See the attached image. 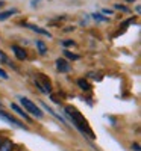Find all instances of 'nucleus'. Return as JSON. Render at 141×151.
I'll return each mask as SVG.
<instances>
[{
  "instance_id": "obj_2",
  "label": "nucleus",
  "mask_w": 141,
  "mask_h": 151,
  "mask_svg": "<svg viewBox=\"0 0 141 151\" xmlns=\"http://www.w3.org/2000/svg\"><path fill=\"white\" fill-rule=\"evenodd\" d=\"M18 100H20V104H21L23 110L26 112V113H31L33 118H38V119H43V118H44V112L38 107V106L32 101V100H29L28 97H20Z\"/></svg>"
},
{
  "instance_id": "obj_19",
  "label": "nucleus",
  "mask_w": 141,
  "mask_h": 151,
  "mask_svg": "<svg viewBox=\"0 0 141 151\" xmlns=\"http://www.w3.org/2000/svg\"><path fill=\"white\" fill-rule=\"evenodd\" d=\"M2 139H3V137H2V134H0V142H2Z\"/></svg>"
},
{
  "instance_id": "obj_7",
  "label": "nucleus",
  "mask_w": 141,
  "mask_h": 151,
  "mask_svg": "<svg viewBox=\"0 0 141 151\" xmlns=\"http://www.w3.org/2000/svg\"><path fill=\"white\" fill-rule=\"evenodd\" d=\"M11 48H12V52H14V55H15V58H17L18 60H24V59L28 58V53L24 52V48H21L20 45H15V44H14Z\"/></svg>"
},
{
  "instance_id": "obj_4",
  "label": "nucleus",
  "mask_w": 141,
  "mask_h": 151,
  "mask_svg": "<svg viewBox=\"0 0 141 151\" xmlns=\"http://www.w3.org/2000/svg\"><path fill=\"white\" fill-rule=\"evenodd\" d=\"M0 118H2L3 121H6V122H9L11 125H14V127H18V129H28L24 124H21L18 119H15L12 115H9L8 112H5L3 109H0Z\"/></svg>"
},
{
  "instance_id": "obj_1",
  "label": "nucleus",
  "mask_w": 141,
  "mask_h": 151,
  "mask_svg": "<svg viewBox=\"0 0 141 151\" xmlns=\"http://www.w3.org/2000/svg\"><path fill=\"white\" fill-rule=\"evenodd\" d=\"M64 112H65V115L68 116V119L73 122V125H74V127L78 129L82 134H85L86 137H89V139H94L96 136H94L91 127L88 125V121L84 118V115H82L78 109L73 107V106H65V107H64Z\"/></svg>"
},
{
  "instance_id": "obj_6",
  "label": "nucleus",
  "mask_w": 141,
  "mask_h": 151,
  "mask_svg": "<svg viewBox=\"0 0 141 151\" xmlns=\"http://www.w3.org/2000/svg\"><path fill=\"white\" fill-rule=\"evenodd\" d=\"M56 70L59 73H68L71 70V67L65 59H56Z\"/></svg>"
},
{
  "instance_id": "obj_18",
  "label": "nucleus",
  "mask_w": 141,
  "mask_h": 151,
  "mask_svg": "<svg viewBox=\"0 0 141 151\" xmlns=\"http://www.w3.org/2000/svg\"><path fill=\"white\" fill-rule=\"evenodd\" d=\"M3 6V2H2V0H0V8H2Z\"/></svg>"
},
{
  "instance_id": "obj_17",
  "label": "nucleus",
  "mask_w": 141,
  "mask_h": 151,
  "mask_svg": "<svg viewBox=\"0 0 141 151\" xmlns=\"http://www.w3.org/2000/svg\"><path fill=\"white\" fill-rule=\"evenodd\" d=\"M115 8H117V9H121V11H127V8H126V6H121V5H115Z\"/></svg>"
},
{
  "instance_id": "obj_8",
  "label": "nucleus",
  "mask_w": 141,
  "mask_h": 151,
  "mask_svg": "<svg viewBox=\"0 0 141 151\" xmlns=\"http://www.w3.org/2000/svg\"><path fill=\"white\" fill-rule=\"evenodd\" d=\"M23 26L24 27H29L31 30H33V32H36V33H40V35H44V36H52L50 35V32L49 30H46V29H41V27H38V26H35V24H29V23H23Z\"/></svg>"
},
{
  "instance_id": "obj_10",
  "label": "nucleus",
  "mask_w": 141,
  "mask_h": 151,
  "mask_svg": "<svg viewBox=\"0 0 141 151\" xmlns=\"http://www.w3.org/2000/svg\"><path fill=\"white\" fill-rule=\"evenodd\" d=\"M17 9L15 8H12V9H8V11H3V12H0V21H5V20H8L11 15H14V14H17Z\"/></svg>"
},
{
  "instance_id": "obj_16",
  "label": "nucleus",
  "mask_w": 141,
  "mask_h": 151,
  "mask_svg": "<svg viewBox=\"0 0 141 151\" xmlns=\"http://www.w3.org/2000/svg\"><path fill=\"white\" fill-rule=\"evenodd\" d=\"M62 45H64V47H68V45H74V41H73V40H67V41H62Z\"/></svg>"
},
{
  "instance_id": "obj_14",
  "label": "nucleus",
  "mask_w": 141,
  "mask_h": 151,
  "mask_svg": "<svg viewBox=\"0 0 141 151\" xmlns=\"http://www.w3.org/2000/svg\"><path fill=\"white\" fill-rule=\"evenodd\" d=\"M64 55H65V58H68V59H71V60H78V59L81 58L79 55H74V53L68 52V50H64Z\"/></svg>"
},
{
  "instance_id": "obj_11",
  "label": "nucleus",
  "mask_w": 141,
  "mask_h": 151,
  "mask_svg": "<svg viewBox=\"0 0 141 151\" xmlns=\"http://www.w3.org/2000/svg\"><path fill=\"white\" fill-rule=\"evenodd\" d=\"M35 45H36V48H38V53H40L41 56H44V55L47 53V45H46L41 40H36Z\"/></svg>"
},
{
  "instance_id": "obj_5",
  "label": "nucleus",
  "mask_w": 141,
  "mask_h": 151,
  "mask_svg": "<svg viewBox=\"0 0 141 151\" xmlns=\"http://www.w3.org/2000/svg\"><path fill=\"white\" fill-rule=\"evenodd\" d=\"M11 109H12V112H15L17 115H20L21 118H24L28 122H32V119H31V116H29V113H26L23 110V107H20L17 103H11Z\"/></svg>"
},
{
  "instance_id": "obj_3",
  "label": "nucleus",
  "mask_w": 141,
  "mask_h": 151,
  "mask_svg": "<svg viewBox=\"0 0 141 151\" xmlns=\"http://www.w3.org/2000/svg\"><path fill=\"white\" fill-rule=\"evenodd\" d=\"M35 86L43 94H50L52 92V83H50V80L46 77L44 74H38V79H35Z\"/></svg>"
},
{
  "instance_id": "obj_15",
  "label": "nucleus",
  "mask_w": 141,
  "mask_h": 151,
  "mask_svg": "<svg viewBox=\"0 0 141 151\" xmlns=\"http://www.w3.org/2000/svg\"><path fill=\"white\" fill-rule=\"evenodd\" d=\"M0 77H2L3 80H8V79H9V74H8L5 70H2V68H0Z\"/></svg>"
},
{
  "instance_id": "obj_9",
  "label": "nucleus",
  "mask_w": 141,
  "mask_h": 151,
  "mask_svg": "<svg viewBox=\"0 0 141 151\" xmlns=\"http://www.w3.org/2000/svg\"><path fill=\"white\" fill-rule=\"evenodd\" d=\"M0 151H14V142L11 139H2V142H0Z\"/></svg>"
},
{
  "instance_id": "obj_13",
  "label": "nucleus",
  "mask_w": 141,
  "mask_h": 151,
  "mask_svg": "<svg viewBox=\"0 0 141 151\" xmlns=\"http://www.w3.org/2000/svg\"><path fill=\"white\" fill-rule=\"evenodd\" d=\"M0 64H6V65H9V67H12V64H11V60H9V58L0 50Z\"/></svg>"
},
{
  "instance_id": "obj_12",
  "label": "nucleus",
  "mask_w": 141,
  "mask_h": 151,
  "mask_svg": "<svg viewBox=\"0 0 141 151\" xmlns=\"http://www.w3.org/2000/svg\"><path fill=\"white\" fill-rule=\"evenodd\" d=\"M78 86L81 88L82 91H86V92L91 91V85H89L85 79H79V80H78Z\"/></svg>"
}]
</instances>
